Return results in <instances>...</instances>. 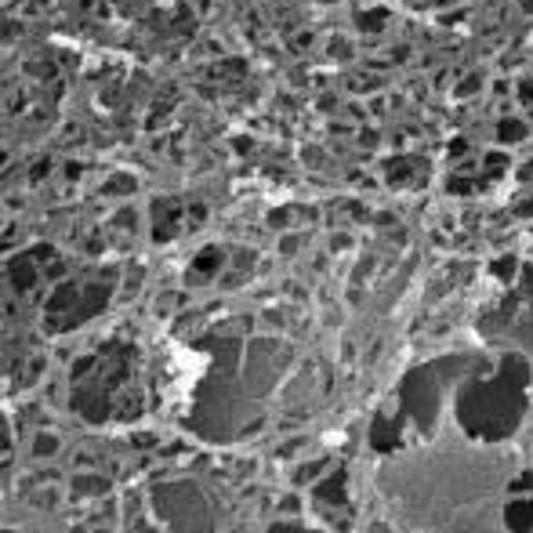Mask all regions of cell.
Wrapping results in <instances>:
<instances>
[{"label":"cell","mask_w":533,"mask_h":533,"mask_svg":"<svg viewBox=\"0 0 533 533\" xmlns=\"http://www.w3.org/2000/svg\"><path fill=\"white\" fill-rule=\"evenodd\" d=\"M526 410V367L508 356L493 374L475 377L457 399L461 425L479 439H505Z\"/></svg>","instance_id":"6da1fadb"},{"label":"cell","mask_w":533,"mask_h":533,"mask_svg":"<svg viewBox=\"0 0 533 533\" xmlns=\"http://www.w3.org/2000/svg\"><path fill=\"white\" fill-rule=\"evenodd\" d=\"M505 522L512 533H533V493H519L505 508Z\"/></svg>","instance_id":"7a4b0ae2"},{"label":"cell","mask_w":533,"mask_h":533,"mask_svg":"<svg viewBox=\"0 0 533 533\" xmlns=\"http://www.w3.org/2000/svg\"><path fill=\"white\" fill-rule=\"evenodd\" d=\"M273 533H316V529H309V526H276Z\"/></svg>","instance_id":"3957f363"}]
</instances>
